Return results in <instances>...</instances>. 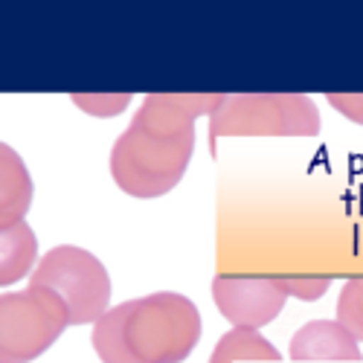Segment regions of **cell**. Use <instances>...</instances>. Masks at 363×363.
Returning a JSON list of instances; mask_svg holds the SVG:
<instances>
[{
	"instance_id": "obj_11",
	"label": "cell",
	"mask_w": 363,
	"mask_h": 363,
	"mask_svg": "<svg viewBox=\"0 0 363 363\" xmlns=\"http://www.w3.org/2000/svg\"><path fill=\"white\" fill-rule=\"evenodd\" d=\"M337 320L357 340H363V277H354L343 285L337 296Z\"/></svg>"
},
{
	"instance_id": "obj_2",
	"label": "cell",
	"mask_w": 363,
	"mask_h": 363,
	"mask_svg": "<svg viewBox=\"0 0 363 363\" xmlns=\"http://www.w3.org/2000/svg\"><path fill=\"white\" fill-rule=\"evenodd\" d=\"M198 306L174 291L128 299L102 314L90 346L102 363H184L201 340Z\"/></svg>"
},
{
	"instance_id": "obj_9",
	"label": "cell",
	"mask_w": 363,
	"mask_h": 363,
	"mask_svg": "<svg viewBox=\"0 0 363 363\" xmlns=\"http://www.w3.org/2000/svg\"><path fill=\"white\" fill-rule=\"evenodd\" d=\"M0 245H4V253H0V285H15L18 279H23L29 270L38 267V238L26 221L15 224V227H4L0 233Z\"/></svg>"
},
{
	"instance_id": "obj_4",
	"label": "cell",
	"mask_w": 363,
	"mask_h": 363,
	"mask_svg": "<svg viewBox=\"0 0 363 363\" xmlns=\"http://www.w3.org/2000/svg\"><path fill=\"white\" fill-rule=\"evenodd\" d=\"M70 323L67 302L55 291H4L0 296V363H29L41 357Z\"/></svg>"
},
{
	"instance_id": "obj_5",
	"label": "cell",
	"mask_w": 363,
	"mask_h": 363,
	"mask_svg": "<svg viewBox=\"0 0 363 363\" xmlns=\"http://www.w3.org/2000/svg\"><path fill=\"white\" fill-rule=\"evenodd\" d=\"M33 288L55 291L67 302L70 323L87 325L111 311V277L105 264L76 245H58L41 256L29 277Z\"/></svg>"
},
{
	"instance_id": "obj_12",
	"label": "cell",
	"mask_w": 363,
	"mask_h": 363,
	"mask_svg": "<svg viewBox=\"0 0 363 363\" xmlns=\"http://www.w3.org/2000/svg\"><path fill=\"white\" fill-rule=\"evenodd\" d=\"M70 102L94 116H116L131 105V94H73Z\"/></svg>"
},
{
	"instance_id": "obj_7",
	"label": "cell",
	"mask_w": 363,
	"mask_h": 363,
	"mask_svg": "<svg viewBox=\"0 0 363 363\" xmlns=\"http://www.w3.org/2000/svg\"><path fill=\"white\" fill-rule=\"evenodd\" d=\"M291 360L296 363H357L360 340L340 320L306 323L291 337Z\"/></svg>"
},
{
	"instance_id": "obj_14",
	"label": "cell",
	"mask_w": 363,
	"mask_h": 363,
	"mask_svg": "<svg viewBox=\"0 0 363 363\" xmlns=\"http://www.w3.org/2000/svg\"><path fill=\"white\" fill-rule=\"evenodd\" d=\"M325 102L352 123L363 125V94H328Z\"/></svg>"
},
{
	"instance_id": "obj_3",
	"label": "cell",
	"mask_w": 363,
	"mask_h": 363,
	"mask_svg": "<svg viewBox=\"0 0 363 363\" xmlns=\"http://www.w3.org/2000/svg\"><path fill=\"white\" fill-rule=\"evenodd\" d=\"M320 111L306 94H233L209 116V145L221 137H317Z\"/></svg>"
},
{
	"instance_id": "obj_8",
	"label": "cell",
	"mask_w": 363,
	"mask_h": 363,
	"mask_svg": "<svg viewBox=\"0 0 363 363\" xmlns=\"http://www.w3.org/2000/svg\"><path fill=\"white\" fill-rule=\"evenodd\" d=\"M0 224L15 227L23 224L33 206V177L12 145H0Z\"/></svg>"
},
{
	"instance_id": "obj_10",
	"label": "cell",
	"mask_w": 363,
	"mask_h": 363,
	"mask_svg": "<svg viewBox=\"0 0 363 363\" xmlns=\"http://www.w3.org/2000/svg\"><path fill=\"white\" fill-rule=\"evenodd\" d=\"M277 363L282 360L279 349L256 328H230L216 343L209 363Z\"/></svg>"
},
{
	"instance_id": "obj_1",
	"label": "cell",
	"mask_w": 363,
	"mask_h": 363,
	"mask_svg": "<svg viewBox=\"0 0 363 363\" xmlns=\"http://www.w3.org/2000/svg\"><path fill=\"white\" fill-rule=\"evenodd\" d=\"M221 99L224 94H148L111 148L113 184L140 201L172 192L189 169L195 123L213 116Z\"/></svg>"
},
{
	"instance_id": "obj_13",
	"label": "cell",
	"mask_w": 363,
	"mask_h": 363,
	"mask_svg": "<svg viewBox=\"0 0 363 363\" xmlns=\"http://www.w3.org/2000/svg\"><path fill=\"white\" fill-rule=\"evenodd\" d=\"M282 285L288 291V296H296L302 302H314L328 291V279L325 277H282Z\"/></svg>"
},
{
	"instance_id": "obj_6",
	"label": "cell",
	"mask_w": 363,
	"mask_h": 363,
	"mask_svg": "<svg viewBox=\"0 0 363 363\" xmlns=\"http://www.w3.org/2000/svg\"><path fill=\"white\" fill-rule=\"evenodd\" d=\"M213 299L233 328H262L285 308L288 291L274 277H216Z\"/></svg>"
}]
</instances>
